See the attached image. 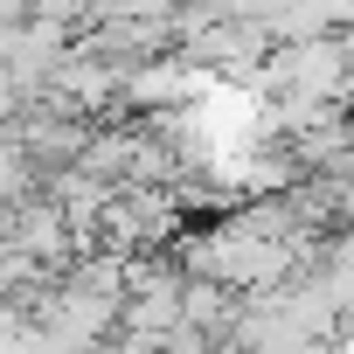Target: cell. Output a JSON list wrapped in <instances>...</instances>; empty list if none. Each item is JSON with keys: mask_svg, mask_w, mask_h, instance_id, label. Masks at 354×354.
Segmentation results:
<instances>
[{"mask_svg": "<svg viewBox=\"0 0 354 354\" xmlns=\"http://www.w3.org/2000/svg\"><path fill=\"white\" fill-rule=\"evenodd\" d=\"M28 195H35V167L21 160V146L8 132H0V209H21Z\"/></svg>", "mask_w": 354, "mask_h": 354, "instance_id": "1", "label": "cell"}, {"mask_svg": "<svg viewBox=\"0 0 354 354\" xmlns=\"http://www.w3.org/2000/svg\"><path fill=\"white\" fill-rule=\"evenodd\" d=\"M15 118H21V91H15V77H8V70H0V132H8Z\"/></svg>", "mask_w": 354, "mask_h": 354, "instance_id": "2", "label": "cell"}]
</instances>
